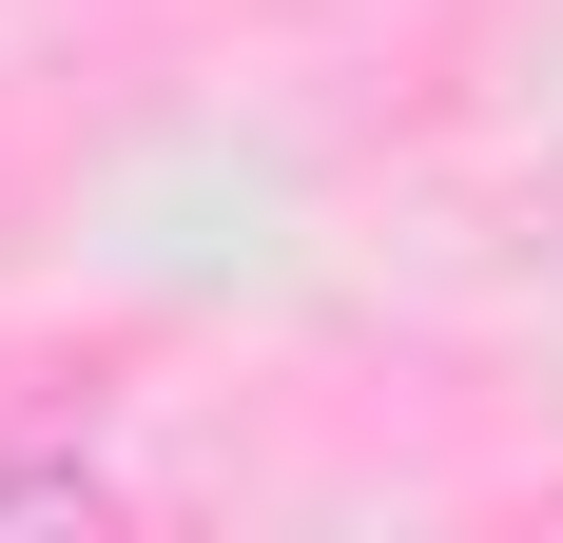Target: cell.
<instances>
[{"label": "cell", "mask_w": 563, "mask_h": 543, "mask_svg": "<svg viewBox=\"0 0 563 543\" xmlns=\"http://www.w3.org/2000/svg\"><path fill=\"white\" fill-rule=\"evenodd\" d=\"M20 524H117L98 446H20V466H0V543H20Z\"/></svg>", "instance_id": "obj_1"}]
</instances>
